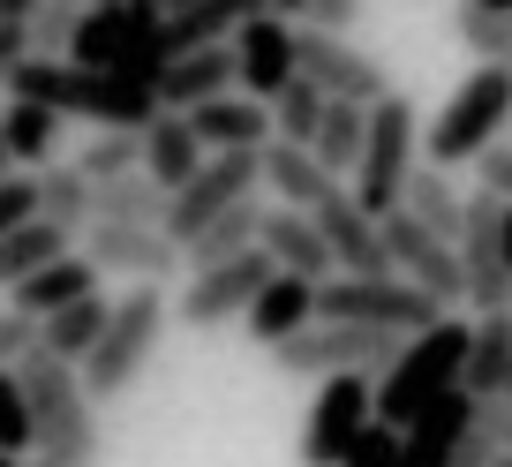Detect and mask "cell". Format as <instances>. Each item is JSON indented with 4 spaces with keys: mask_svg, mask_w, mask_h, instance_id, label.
<instances>
[{
    "mask_svg": "<svg viewBox=\"0 0 512 467\" xmlns=\"http://www.w3.org/2000/svg\"><path fill=\"white\" fill-rule=\"evenodd\" d=\"M159 31H166L159 0H91L76 38H68V68L121 76V83H136V91H159V76H166Z\"/></svg>",
    "mask_w": 512,
    "mask_h": 467,
    "instance_id": "obj_1",
    "label": "cell"
},
{
    "mask_svg": "<svg viewBox=\"0 0 512 467\" xmlns=\"http://www.w3.org/2000/svg\"><path fill=\"white\" fill-rule=\"evenodd\" d=\"M16 385L31 400V452L46 467H98V407L83 392V377L68 362H53L46 347L16 362Z\"/></svg>",
    "mask_w": 512,
    "mask_h": 467,
    "instance_id": "obj_2",
    "label": "cell"
},
{
    "mask_svg": "<svg viewBox=\"0 0 512 467\" xmlns=\"http://www.w3.org/2000/svg\"><path fill=\"white\" fill-rule=\"evenodd\" d=\"M512 121V68L505 61H475V76L437 106V121L422 129V166L452 174V166H475L490 144H505Z\"/></svg>",
    "mask_w": 512,
    "mask_h": 467,
    "instance_id": "obj_3",
    "label": "cell"
},
{
    "mask_svg": "<svg viewBox=\"0 0 512 467\" xmlns=\"http://www.w3.org/2000/svg\"><path fill=\"white\" fill-rule=\"evenodd\" d=\"M467 332H475V324L437 317L430 332H415V339L400 347V362L377 377V422H384V430H407L422 407H437L445 392H460V370H467Z\"/></svg>",
    "mask_w": 512,
    "mask_h": 467,
    "instance_id": "obj_4",
    "label": "cell"
},
{
    "mask_svg": "<svg viewBox=\"0 0 512 467\" xmlns=\"http://www.w3.org/2000/svg\"><path fill=\"white\" fill-rule=\"evenodd\" d=\"M159 332H166V294L159 287H128L121 302H113V317H106V332H98V347L83 355V392H91V407L98 400H121L136 377L151 370V355H159Z\"/></svg>",
    "mask_w": 512,
    "mask_h": 467,
    "instance_id": "obj_5",
    "label": "cell"
},
{
    "mask_svg": "<svg viewBox=\"0 0 512 467\" xmlns=\"http://www.w3.org/2000/svg\"><path fill=\"white\" fill-rule=\"evenodd\" d=\"M415 166H422V121H415V106H407L400 91H384L377 106H369V144H362V166H354V204H362L369 219H392Z\"/></svg>",
    "mask_w": 512,
    "mask_h": 467,
    "instance_id": "obj_6",
    "label": "cell"
},
{
    "mask_svg": "<svg viewBox=\"0 0 512 467\" xmlns=\"http://www.w3.org/2000/svg\"><path fill=\"white\" fill-rule=\"evenodd\" d=\"M407 339L400 332H377V324H309V332L279 339L272 347V370L279 377H384L392 362H400Z\"/></svg>",
    "mask_w": 512,
    "mask_h": 467,
    "instance_id": "obj_7",
    "label": "cell"
},
{
    "mask_svg": "<svg viewBox=\"0 0 512 467\" xmlns=\"http://www.w3.org/2000/svg\"><path fill=\"white\" fill-rule=\"evenodd\" d=\"M317 317L324 324H377V332H400V339H415V332H430L437 317H452V309H437L422 287H407L400 272H384V279H324L317 287Z\"/></svg>",
    "mask_w": 512,
    "mask_h": 467,
    "instance_id": "obj_8",
    "label": "cell"
},
{
    "mask_svg": "<svg viewBox=\"0 0 512 467\" xmlns=\"http://www.w3.org/2000/svg\"><path fill=\"white\" fill-rule=\"evenodd\" d=\"M256 189H264V151H211L189 189L166 196V242L189 249L211 219H226V211H234L241 196H256Z\"/></svg>",
    "mask_w": 512,
    "mask_h": 467,
    "instance_id": "obj_9",
    "label": "cell"
},
{
    "mask_svg": "<svg viewBox=\"0 0 512 467\" xmlns=\"http://www.w3.org/2000/svg\"><path fill=\"white\" fill-rule=\"evenodd\" d=\"M369 422H377V377H317V400L302 422V467H339Z\"/></svg>",
    "mask_w": 512,
    "mask_h": 467,
    "instance_id": "obj_10",
    "label": "cell"
},
{
    "mask_svg": "<svg viewBox=\"0 0 512 467\" xmlns=\"http://www.w3.org/2000/svg\"><path fill=\"white\" fill-rule=\"evenodd\" d=\"M294 68H302L324 98H339V106H377V98L392 91L377 53L347 46V38H332V31H309V23H294Z\"/></svg>",
    "mask_w": 512,
    "mask_h": 467,
    "instance_id": "obj_11",
    "label": "cell"
},
{
    "mask_svg": "<svg viewBox=\"0 0 512 467\" xmlns=\"http://www.w3.org/2000/svg\"><path fill=\"white\" fill-rule=\"evenodd\" d=\"M264 279H272V257H264V249H249V257H226V264H211V272H196L189 287H181L174 317L189 324V332H219V324L249 317V302L264 294Z\"/></svg>",
    "mask_w": 512,
    "mask_h": 467,
    "instance_id": "obj_12",
    "label": "cell"
},
{
    "mask_svg": "<svg viewBox=\"0 0 512 467\" xmlns=\"http://www.w3.org/2000/svg\"><path fill=\"white\" fill-rule=\"evenodd\" d=\"M377 226H384V257H392V272H400L407 287H422L437 309L467 302V272H460V249L452 242H437L430 226H415L407 211H392V219H377Z\"/></svg>",
    "mask_w": 512,
    "mask_h": 467,
    "instance_id": "obj_13",
    "label": "cell"
},
{
    "mask_svg": "<svg viewBox=\"0 0 512 467\" xmlns=\"http://www.w3.org/2000/svg\"><path fill=\"white\" fill-rule=\"evenodd\" d=\"M497 226H505V204L490 189H475L467 196V234H460V272H467V309L475 317L512 309V272H505V249H497Z\"/></svg>",
    "mask_w": 512,
    "mask_h": 467,
    "instance_id": "obj_14",
    "label": "cell"
},
{
    "mask_svg": "<svg viewBox=\"0 0 512 467\" xmlns=\"http://www.w3.org/2000/svg\"><path fill=\"white\" fill-rule=\"evenodd\" d=\"M83 257L98 264V279H136V287H159L181 272V249L166 242V226H83Z\"/></svg>",
    "mask_w": 512,
    "mask_h": 467,
    "instance_id": "obj_15",
    "label": "cell"
},
{
    "mask_svg": "<svg viewBox=\"0 0 512 467\" xmlns=\"http://www.w3.org/2000/svg\"><path fill=\"white\" fill-rule=\"evenodd\" d=\"M309 219H317V234H324V249H332V272L339 279H384V272H392V257H384V226L354 204V189H332Z\"/></svg>",
    "mask_w": 512,
    "mask_h": 467,
    "instance_id": "obj_16",
    "label": "cell"
},
{
    "mask_svg": "<svg viewBox=\"0 0 512 467\" xmlns=\"http://www.w3.org/2000/svg\"><path fill=\"white\" fill-rule=\"evenodd\" d=\"M234 68H241V91L256 98V106H272L279 91H287L302 68H294V23H279V16H249L234 38Z\"/></svg>",
    "mask_w": 512,
    "mask_h": 467,
    "instance_id": "obj_17",
    "label": "cell"
},
{
    "mask_svg": "<svg viewBox=\"0 0 512 467\" xmlns=\"http://www.w3.org/2000/svg\"><path fill=\"white\" fill-rule=\"evenodd\" d=\"M241 91V68H234V46H204V53H174L159 76V113H189V106H211V98Z\"/></svg>",
    "mask_w": 512,
    "mask_h": 467,
    "instance_id": "obj_18",
    "label": "cell"
},
{
    "mask_svg": "<svg viewBox=\"0 0 512 467\" xmlns=\"http://www.w3.org/2000/svg\"><path fill=\"white\" fill-rule=\"evenodd\" d=\"M189 129L204 151H264L272 144V106H256L249 91H226L211 106H189Z\"/></svg>",
    "mask_w": 512,
    "mask_h": 467,
    "instance_id": "obj_19",
    "label": "cell"
},
{
    "mask_svg": "<svg viewBox=\"0 0 512 467\" xmlns=\"http://www.w3.org/2000/svg\"><path fill=\"white\" fill-rule=\"evenodd\" d=\"M256 249L272 257V272H294V279H332V249H324V234H317V219L309 211H264V234H256Z\"/></svg>",
    "mask_w": 512,
    "mask_h": 467,
    "instance_id": "obj_20",
    "label": "cell"
},
{
    "mask_svg": "<svg viewBox=\"0 0 512 467\" xmlns=\"http://www.w3.org/2000/svg\"><path fill=\"white\" fill-rule=\"evenodd\" d=\"M256 332V347H279V339L309 332L317 324V279H294V272H272L264 279V294L249 302V317H241Z\"/></svg>",
    "mask_w": 512,
    "mask_h": 467,
    "instance_id": "obj_21",
    "label": "cell"
},
{
    "mask_svg": "<svg viewBox=\"0 0 512 467\" xmlns=\"http://www.w3.org/2000/svg\"><path fill=\"white\" fill-rule=\"evenodd\" d=\"M264 189H272L279 211H317L324 196L347 189V181H332L302 144H279V136H272V144H264Z\"/></svg>",
    "mask_w": 512,
    "mask_h": 467,
    "instance_id": "obj_22",
    "label": "cell"
},
{
    "mask_svg": "<svg viewBox=\"0 0 512 467\" xmlns=\"http://www.w3.org/2000/svg\"><path fill=\"white\" fill-rule=\"evenodd\" d=\"M467 415H475L467 392H445L437 407H422V415L400 430V467H452V445H460Z\"/></svg>",
    "mask_w": 512,
    "mask_h": 467,
    "instance_id": "obj_23",
    "label": "cell"
},
{
    "mask_svg": "<svg viewBox=\"0 0 512 467\" xmlns=\"http://www.w3.org/2000/svg\"><path fill=\"white\" fill-rule=\"evenodd\" d=\"M83 294H98V264L91 257H53L46 272H31L23 287H8V309H23L31 324H46L53 309L83 302Z\"/></svg>",
    "mask_w": 512,
    "mask_h": 467,
    "instance_id": "obj_24",
    "label": "cell"
},
{
    "mask_svg": "<svg viewBox=\"0 0 512 467\" xmlns=\"http://www.w3.org/2000/svg\"><path fill=\"white\" fill-rule=\"evenodd\" d=\"M204 159H211V151L196 144L189 113H159V121L144 129V174L159 181L166 196H174V189H189V181H196V166H204Z\"/></svg>",
    "mask_w": 512,
    "mask_h": 467,
    "instance_id": "obj_25",
    "label": "cell"
},
{
    "mask_svg": "<svg viewBox=\"0 0 512 467\" xmlns=\"http://www.w3.org/2000/svg\"><path fill=\"white\" fill-rule=\"evenodd\" d=\"M505 377H512V309H505V317H475L460 392H467V400H505Z\"/></svg>",
    "mask_w": 512,
    "mask_h": 467,
    "instance_id": "obj_26",
    "label": "cell"
},
{
    "mask_svg": "<svg viewBox=\"0 0 512 467\" xmlns=\"http://www.w3.org/2000/svg\"><path fill=\"white\" fill-rule=\"evenodd\" d=\"M400 211H407L415 226H430L437 242L460 249V234H467V196L452 189V174H437V166H415V174H407V189H400Z\"/></svg>",
    "mask_w": 512,
    "mask_h": 467,
    "instance_id": "obj_27",
    "label": "cell"
},
{
    "mask_svg": "<svg viewBox=\"0 0 512 467\" xmlns=\"http://www.w3.org/2000/svg\"><path fill=\"white\" fill-rule=\"evenodd\" d=\"M91 226H166V189L136 166L121 181H98L91 189Z\"/></svg>",
    "mask_w": 512,
    "mask_h": 467,
    "instance_id": "obj_28",
    "label": "cell"
},
{
    "mask_svg": "<svg viewBox=\"0 0 512 467\" xmlns=\"http://www.w3.org/2000/svg\"><path fill=\"white\" fill-rule=\"evenodd\" d=\"M106 317H113V302H106V294H83V302L53 309V317L38 324V347H46L53 362H68V370H83V355H91V347H98V332H106Z\"/></svg>",
    "mask_w": 512,
    "mask_h": 467,
    "instance_id": "obj_29",
    "label": "cell"
},
{
    "mask_svg": "<svg viewBox=\"0 0 512 467\" xmlns=\"http://www.w3.org/2000/svg\"><path fill=\"white\" fill-rule=\"evenodd\" d=\"M264 211H272L264 196H241V204L226 211V219H211L204 234H196V242L181 249V257H189L196 272H211V264H226V257H249V249H256V234H264Z\"/></svg>",
    "mask_w": 512,
    "mask_h": 467,
    "instance_id": "obj_30",
    "label": "cell"
},
{
    "mask_svg": "<svg viewBox=\"0 0 512 467\" xmlns=\"http://www.w3.org/2000/svg\"><path fill=\"white\" fill-rule=\"evenodd\" d=\"M362 144H369V106H324V121H317V136H309V159L324 166L332 181H347L354 166H362Z\"/></svg>",
    "mask_w": 512,
    "mask_h": 467,
    "instance_id": "obj_31",
    "label": "cell"
},
{
    "mask_svg": "<svg viewBox=\"0 0 512 467\" xmlns=\"http://www.w3.org/2000/svg\"><path fill=\"white\" fill-rule=\"evenodd\" d=\"M53 257H68V234L46 219H23L16 234H0V287H23L31 272H46Z\"/></svg>",
    "mask_w": 512,
    "mask_h": 467,
    "instance_id": "obj_32",
    "label": "cell"
},
{
    "mask_svg": "<svg viewBox=\"0 0 512 467\" xmlns=\"http://www.w3.org/2000/svg\"><path fill=\"white\" fill-rule=\"evenodd\" d=\"M0 129H8V159L16 166H53V151H61V113L53 106H0Z\"/></svg>",
    "mask_w": 512,
    "mask_h": 467,
    "instance_id": "obj_33",
    "label": "cell"
},
{
    "mask_svg": "<svg viewBox=\"0 0 512 467\" xmlns=\"http://www.w3.org/2000/svg\"><path fill=\"white\" fill-rule=\"evenodd\" d=\"M38 219L61 226V234H83L91 226V181L76 166H38Z\"/></svg>",
    "mask_w": 512,
    "mask_h": 467,
    "instance_id": "obj_34",
    "label": "cell"
},
{
    "mask_svg": "<svg viewBox=\"0 0 512 467\" xmlns=\"http://www.w3.org/2000/svg\"><path fill=\"white\" fill-rule=\"evenodd\" d=\"M497 452H512V400H475L460 445H452V467H490Z\"/></svg>",
    "mask_w": 512,
    "mask_h": 467,
    "instance_id": "obj_35",
    "label": "cell"
},
{
    "mask_svg": "<svg viewBox=\"0 0 512 467\" xmlns=\"http://www.w3.org/2000/svg\"><path fill=\"white\" fill-rule=\"evenodd\" d=\"M324 106H332V98H324V91H317L309 76H294L287 91L272 98V136H279V144H302V151H309V136H317Z\"/></svg>",
    "mask_w": 512,
    "mask_h": 467,
    "instance_id": "obj_36",
    "label": "cell"
},
{
    "mask_svg": "<svg viewBox=\"0 0 512 467\" xmlns=\"http://www.w3.org/2000/svg\"><path fill=\"white\" fill-rule=\"evenodd\" d=\"M136 166H144V136H136V129H98L91 144H83L76 174L98 189V181H121V174H136Z\"/></svg>",
    "mask_w": 512,
    "mask_h": 467,
    "instance_id": "obj_37",
    "label": "cell"
},
{
    "mask_svg": "<svg viewBox=\"0 0 512 467\" xmlns=\"http://www.w3.org/2000/svg\"><path fill=\"white\" fill-rule=\"evenodd\" d=\"M452 38H460L475 61H505L512 53V16H490V8L460 0V8H452Z\"/></svg>",
    "mask_w": 512,
    "mask_h": 467,
    "instance_id": "obj_38",
    "label": "cell"
},
{
    "mask_svg": "<svg viewBox=\"0 0 512 467\" xmlns=\"http://www.w3.org/2000/svg\"><path fill=\"white\" fill-rule=\"evenodd\" d=\"M76 23H83L76 0H38L31 23H23V31H31V53H38V61H68V38H76Z\"/></svg>",
    "mask_w": 512,
    "mask_h": 467,
    "instance_id": "obj_39",
    "label": "cell"
},
{
    "mask_svg": "<svg viewBox=\"0 0 512 467\" xmlns=\"http://www.w3.org/2000/svg\"><path fill=\"white\" fill-rule=\"evenodd\" d=\"M0 452H8V460H31V400H23L16 370H0Z\"/></svg>",
    "mask_w": 512,
    "mask_h": 467,
    "instance_id": "obj_40",
    "label": "cell"
},
{
    "mask_svg": "<svg viewBox=\"0 0 512 467\" xmlns=\"http://www.w3.org/2000/svg\"><path fill=\"white\" fill-rule=\"evenodd\" d=\"M339 467H400V430H384V422H369L362 437L347 445V460Z\"/></svg>",
    "mask_w": 512,
    "mask_h": 467,
    "instance_id": "obj_41",
    "label": "cell"
},
{
    "mask_svg": "<svg viewBox=\"0 0 512 467\" xmlns=\"http://www.w3.org/2000/svg\"><path fill=\"white\" fill-rule=\"evenodd\" d=\"M23 219H38V174H8L0 181V234H16Z\"/></svg>",
    "mask_w": 512,
    "mask_h": 467,
    "instance_id": "obj_42",
    "label": "cell"
},
{
    "mask_svg": "<svg viewBox=\"0 0 512 467\" xmlns=\"http://www.w3.org/2000/svg\"><path fill=\"white\" fill-rule=\"evenodd\" d=\"M31 347H38V324L23 317V309H0V370H16Z\"/></svg>",
    "mask_w": 512,
    "mask_h": 467,
    "instance_id": "obj_43",
    "label": "cell"
},
{
    "mask_svg": "<svg viewBox=\"0 0 512 467\" xmlns=\"http://www.w3.org/2000/svg\"><path fill=\"white\" fill-rule=\"evenodd\" d=\"M475 181L497 196V204H512V144H490V151H482V159H475Z\"/></svg>",
    "mask_w": 512,
    "mask_h": 467,
    "instance_id": "obj_44",
    "label": "cell"
},
{
    "mask_svg": "<svg viewBox=\"0 0 512 467\" xmlns=\"http://www.w3.org/2000/svg\"><path fill=\"white\" fill-rule=\"evenodd\" d=\"M354 16H362V0H309V31H332V38H347L354 31Z\"/></svg>",
    "mask_w": 512,
    "mask_h": 467,
    "instance_id": "obj_45",
    "label": "cell"
},
{
    "mask_svg": "<svg viewBox=\"0 0 512 467\" xmlns=\"http://www.w3.org/2000/svg\"><path fill=\"white\" fill-rule=\"evenodd\" d=\"M31 61V31L23 23H0V91H8V76Z\"/></svg>",
    "mask_w": 512,
    "mask_h": 467,
    "instance_id": "obj_46",
    "label": "cell"
},
{
    "mask_svg": "<svg viewBox=\"0 0 512 467\" xmlns=\"http://www.w3.org/2000/svg\"><path fill=\"white\" fill-rule=\"evenodd\" d=\"M31 8L38 0H0V23H31Z\"/></svg>",
    "mask_w": 512,
    "mask_h": 467,
    "instance_id": "obj_47",
    "label": "cell"
},
{
    "mask_svg": "<svg viewBox=\"0 0 512 467\" xmlns=\"http://www.w3.org/2000/svg\"><path fill=\"white\" fill-rule=\"evenodd\" d=\"M264 8H272L279 23H294V16H309V0H264Z\"/></svg>",
    "mask_w": 512,
    "mask_h": 467,
    "instance_id": "obj_48",
    "label": "cell"
},
{
    "mask_svg": "<svg viewBox=\"0 0 512 467\" xmlns=\"http://www.w3.org/2000/svg\"><path fill=\"white\" fill-rule=\"evenodd\" d=\"M497 249H505V272H512V204H505V226H497Z\"/></svg>",
    "mask_w": 512,
    "mask_h": 467,
    "instance_id": "obj_49",
    "label": "cell"
},
{
    "mask_svg": "<svg viewBox=\"0 0 512 467\" xmlns=\"http://www.w3.org/2000/svg\"><path fill=\"white\" fill-rule=\"evenodd\" d=\"M8 174H16V159H8V129H0V181H8Z\"/></svg>",
    "mask_w": 512,
    "mask_h": 467,
    "instance_id": "obj_50",
    "label": "cell"
},
{
    "mask_svg": "<svg viewBox=\"0 0 512 467\" xmlns=\"http://www.w3.org/2000/svg\"><path fill=\"white\" fill-rule=\"evenodd\" d=\"M475 8H490V16H512V0H475Z\"/></svg>",
    "mask_w": 512,
    "mask_h": 467,
    "instance_id": "obj_51",
    "label": "cell"
},
{
    "mask_svg": "<svg viewBox=\"0 0 512 467\" xmlns=\"http://www.w3.org/2000/svg\"><path fill=\"white\" fill-rule=\"evenodd\" d=\"M490 467H512V452H497V460H490Z\"/></svg>",
    "mask_w": 512,
    "mask_h": 467,
    "instance_id": "obj_52",
    "label": "cell"
},
{
    "mask_svg": "<svg viewBox=\"0 0 512 467\" xmlns=\"http://www.w3.org/2000/svg\"><path fill=\"white\" fill-rule=\"evenodd\" d=\"M159 8H189V0H159Z\"/></svg>",
    "mask_w": 512,
    "mask_h": 467,
    "instance_id": "obj_53",
    "label": "cell"
},
{
    "mask_svg": "<svg viewBox=\"0 0 512 467\" xmlns=\"http://www.w3.org/2000/svg\"><path fill=\"white\" fill-rule=\"evenodd\" d=\"M0 467H23V460H8V452H0Z\"/></svg>",
    "mask_w": 512,
    "mask_h": 467,
    "instance_id": "obj_54",
    "label": "cell"
},
{
    "mask_svg": "<svg viewBox=\"0 0 512 467\" xmlns=\"http://www.w3.org/2000/svg\"><path fill=\"white\" fill-rule=\"evenodd\" d=\"M505 400H512V377H505Z\"/></svg>",
    "mask_w": 512,
    "mask_h": 467,
    "instance_id": "obj_55",
    "label": "cell"
},
{
    "mask_svg": "<svg viewBox=\"0 0 512 467\" xmlns=\"http://www.w3.org/2000/svg\"><path fill=\"white\" fill-rule=\"evenodd\" d=\"M23 467H46V460H23Z\"/></svg>",
    "mask_w": 512,
    "mask_h": 467,
    "instance_id": "obj_56",
    "label": "cell"
},
{
    "mask_svg": "<svg viewBox=\"0 0 512 467\" xmlns=\"http://www.w3.org/2000/svg\"><path fill=\"white\" fill-rule=\"evenodd\" d=\"M76 8H91V0H76Z\"/></svg>",
    "mask_w": 512,
    "mask_h": 467,
    "instance_id": "obj_57",
    "label": "cell"
},
{
    "mask_svg": "<svg viewBox=\"0 0 512 467\" xmlns=\"http://www.w3.org/2000/svg\"><path fill=\"white\" fill-rule=\"evenodd\" d=\"M505 68H512V53H505Z\"/></svg>",
    "mask_w": 512,
    "mask_h": 467,
    "instance_id": "obj_58",
    "label": "cell"
}]
</instances>
